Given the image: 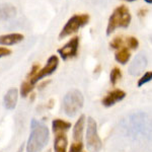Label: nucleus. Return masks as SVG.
Instances as JSON below:
<instances>
[{
  "instance_id": "nucleus-27",
  "label": "nucleus",
  "mask_w": 152,
  "mask_h": 152,
  "mask_svg": "<svg viewBox=\"0 0 152 152\" xmlns=\"http://www.w3.org/2000/svg\"><path fill=\"white\" fill-rule=\"evenodd\" d=\"M151 41H152V39H151Z\"/></svg>"
},
{
  "instance_id": "nucleus-1",
  "label": "nucleus",
  "mask_w": 152,
  "mask_h": 152,
  "mask_svg": "<svg viewBox=\"0 0 152 152\" xmlns=\"http://www.w3.org/2000/svg\"><path fill=\"white\" fill-rule=\"evenodd\" d=\"M31 135L26 143V152H41L48 144L49 129L46 125L37 120H31Z\"/></svg>"
},
{
  "instance_id": "nucleus-13",
  "label": "nucleus",
  "mask_w": 152,
  "mask_h": 152,
  "mask_svg": "<svg viewBox=\"0 0 152 152\" xmlns=\"http://www.w3.org/2000/svg\"><path fill=\"white\" fill-rule=\"evenodd\" d=\"M84 123H85V117L82 115L77 120V122L74 125V128H73V139H74V142H82Z\"/></svg>"
},
{
  "instance_id": "nucleus-19",
  "label": "nucleus",
  "mask_w": 152,
  "mask_h": 152,
  "mask_svg": "<svg viewBox=\"0 0 152 152\" xmlns=\"http://www.w3.org/2000/svg\"><path fill=\"white\" fill-rule=\"evenodd\" d=\"M151 80H152V71H149V72H146L145 74H144L140 79H139L138 86L141 87L142 85L146 84V83H148L149 81H151Z\"/></svg>"
},
{
  "instance_id": "nucleus-14",
  "label": "nucleus",
  "mask_w": 152,
  "mask_h": 152,
  "mask_svg": "<svg viewBox=\"0 0 152 152\" xmlns=\"http://www.w3.org/2000/svg\"><path fill=\"white\" fill-rule=\"evenodd\" d=\"M67 137L63 133H58L54 141V151L55 152H66L67 149Z\"/></svg>"
},
{
  "instance_id": "nucleus-15",
  "label": "nucleus",
  "mask_w": 152,
  "mask_h": 152,
  "mask_svg": "<svg viewBox=\"0 0 152 152\" xmlns=\"http://www.w3.org/2000/svg\"><path fill=\"white\" fill-rule=\"evenodd\" d=\"M52 128L54 133H62V132L67 131V130L71 128V124L69 122L63 121V120L60 119H56L52 122Z\"/></svg>"
},
{
  "instance_id": "nucleus-23",
  "label": "nucleus",
  "mask_w": 152,
  "mask_h": 152,
  "mask_svg": "<svg viewBox=\"0 0 152 152\" xmlns=\"http://www.w3.org/2000/svg\"><path fill=\"white\" fill-rule=\"evenodd\" d=\"M11 54V51L7 48H3V47H0V58L2 57H5V56H8Z\"/></svg>"
},
{
  "instance_id": "nucleus-18",
  "label": "nucleus",
  "mask_w": 152,
  "mask_h": 152,
  "mask_svg": "<svg viewBox=\"0 0 152 152\" xmlns=\"http://www.w3.org/2000/svg\"><path fill=\"white\" fill-rule=\"evenodd\" d=\"M122 77V73H121V70L119 68H114L112 71H111V74H110V79H111V83L113 85H115L116 83L119 81V79Z\"/></svg>"
},
{
  "instance_id": "nucleus-16",
  "label": "nucleus",
  "mask_w": 152,
  "mask_h": 152,
  "mask_svg": "<svg viewBox=\"0 0 152 152\" xmlns=\"http://www.w3.org/2000/svg\"><path fill=\"white\" fill-rule=\"evenodd\" d=\"M130 57H131L130 52L128 51V49H126V48L121 49V50L115 55V59H116L117 62L121 63V64H123V65H125L128 62Z\"/></svg>"
},
{
  "instance_id": "nucleus-6",
  "label": "nucleus",
  "mask_w": 152,
  "mask_h": 152,
  "mask_svg": "<svg viewBox=\"0 0 152 152\" xmlns=\"http://www.w3.org/2000/svg\"><path fill=\"white\" fill-rule=\"evenodd\" d=\"M58 64H59L58 57L56 55H52L50 58L48 59L47 64L45 65V67L42 68V69H40V71L37 73V75L31 80V83L35 84V83H37V82L39 81V80L42 79V78L46 77V76L51 75L54 72V71L57 69ZM28 81H29V80H28Z\"/></svg>"
},
{
  "instance_id": "nucleus-8",
  "label": "nucleus",
  "mask_w": 152,
  "mask_h": 152,
  "mask_svg": "<svg viewBox=\"0 0 152 152\" xmlns=\"http://www.w3.org/2000/svg\"><path fill=\"white\" fill-rule=\"evenodd\" d=\"M147 66V58L143 54H138L134 60L132 61L131 65L129 66V73L132 76L140 75Z\"/></svg>"
},
{
  "instance_id": "nucleus-20",
  "label": "nucleus",
  "mask_w": 152,
  "mask_h": 152,
  "mask_svg": "<svg viewBox=\"0 0 152 152\" xmlns=\"http://www.w3.org/2000/svg\"><path fill=\"white\" fill-rule=\"evenodd\" d=\"M123 44H124L123 39H122L121 37H117V38H115L114 40L110 43V46H111V48L113 49H120L123 46Z\"/></svg>"
},
{
  "instance_id": "nucleus-3",
  "label": "nucleus",
  "mask_w": 152,
  "mask_h": 152,
  "mask_svg": "<svg viewBox=\"0 0 152 152\" xmlns=\"http://www.w3.org/2000/svg\"><path fill=\"white\" fill-rule=\"evenodd\" d=\"M83 95L78 89H71L63 99V111L68 117H74L83 107Z\"/></svg>"
},
{
  "instance_id": "nucleus-4",
  "label": "nucleus",
  "mask_w": 152,
  "mask_h": 152,
  "mask_svg": "<svg viewBox=\"0 0 152 152\" xmlns=\"http://www.w3.org/2000/svg\"><path fill=\"white\" fill-rule=\"evenodd\" d=\"M86 146L89 152H99L102 147V140L97 134L96 123L91 117L87 119L86 130Z\"/></svg>"
},
{
  "instance_id": "nucleus-5",
  "label": "nucleus",
  "mask_w": 152,
  "mask_h": 152,
  "mask_svg": "<svg viewBox=\"0 0 152 152\" xmlns=\"http://www.w3.org/2000/svg\"><path fill=\"white\" fill-rule=\"evenodd\" d=\"M88 21H89V15L88 14H75V15L71 16L66 23L64 28H62V31H60V34H59V38L63 39L65 37H68L76 33L80 28L87 24Z\"/></svg>"
},
{
  "instance_id": "nucleus-21",
  "label": "nucleus",
  "mask_w": 152,
  "mask_h": 152,
  "mask_svg": "<svg viewBox=\"0 0 152 152\" xmlns=\"http://www.w3.org/2000/svg\"><path fill=\"white\" fill-rule=\"evenodd\" d=\"M127 45L131 49H137L139 46V42L135 37H129L127 38Z\"/></svg>"
},
{
  "instance_id": "nucleus-26",
  "label": "nucleus",
  "mask_w": 152,
  "mask_h": 152,
  "mask_svg": "<svg viewBox=\"0 0 152 152\" xmlns=\"http://www.w3.org/2000/svg\"><path fill=\"white\" fill-rule=\"evenodd\" d=\"M126 1H129V2H132V1H135V0H126Z\"/></svg>"
},
{
  "instance_id": "nucleus-2",
  "label": "nucleus",
  "mask_w": 152,
  "mask_h": 152,
  "mask_svg": "<svg viewBox=\"0 0 152 152\" xmlns=\"http://www.w3.org/2000/svg\"><path fill=\"white\" fill-rule=\"evenodd\" d=\"M131 19L132 16L128 7L125 5L118 6L109 18V23H107V36H110L118 28H127L130 26Z\"/></svg>"
},
{
  "instance_id": "nucleus-10",
  "label": "nucleus",
  "mask_w": 152,
  "mask_h": 152,
  "mask_svg": "<svg viewBox=\"0 0 152 152\" xmlns=\"http://www.w3.org/2000/svg\"><path fill=\"white\" fill-rule=\"evenodd\" d=\"M18 97V90L16 88H10L6 94L4 95L3 99V104L6 110H14L16 107Z\"/></svg>"
},
{
  "instance_id": "nucleus-22",
  "label": "nucleus",
  "mask_w": 152,
  "mask_h": 152,
  "mask_svg": "<svg viewBox=\"0 0 152 152\" xmlns=\"http://www.w3.org/2000/svg\"><path fill=\"white\" fill-rule=\"evenodd\" d=\"M83 149V144L82 142H73V144L71 145L69 152H82Z\"/></svg>"
},
{
  "instance_id": "nucleus-12",
  "label": "nucleus",
  "mask_w": 152,
  "mask_h": 152,
  "mask_svg": "<svg viewBox=\"0 0 152 152\" xmlns=\"http://www.w3.org/2000/svg\"><path fill=\"white\" fill-rule=\"evenodd\" d=\"M23 40V35L18 33L2 35L0 36V45H4V46L15 45V44L20 43Z\"/></svg>"
},
{
  "instance_id": "nucleus-7",
  "label": "nucleus",
  "mask_w": 152,
  "mask_h": 152,
  "mask_svg": "<svg viewBox=\"0 0 152 152\" xmlns=\"http://www.w3.org/2000/svg\"><path fill=\"white\" fill-rule=\"evenodd\" d=\"M78 47H79V38L74 37L62 48L58 49V53L60 54L63 60H67L68 58L75 57L77 55Z\"/></svg>"
},
{
  "instance_id": "nucleus-9",
  "label": "nucleus",
  "mask_w": 152,
  "mask_h": 152,
  "mask_svg": "<svg viewBox=\"0 0 152 152\" xmlns=\"http://www.w3.org/2000/svg\"><path fill=\"white\" fill-rule=\"evenodd\" d=\"M125 96H126L125 91H123V90H121V89H115L110 92V94L102 100V102L104 107H112V105L116 104L118 102H121L122 99H124Z\"/></svg>"
},
{
  "instance_id": "nucleus-11",
  "label": "nucleus",
  "mask_w": 152,
  "mask_h": 152,
  "mask_svg": "<svg viewBox=\"0 0 152 152\" xmlns=\"http://www.w3.org/2000/svg\"><path fill=\"white\" fill-rule=\"evenodd\" d=\"M16 15V8L10 3L0 4V21H5Z\"/></svg>"
},
{
  "instance_id": "nucleus-17",
  "label": "nucleus",
  "mask_w": 152,
  "mask_h": 152,
  "mask_svg": "<svg viewBox=\"0 0 152 152\" xmlns=\"http://www.w3.org/2000/svg\"><path fill=\"white\" fill-rule=\"evenodd\" d=\"M34 88V84L33 83H31V81H28V80H26V81H24L21 83L20 85V94L23 97H26L28 96V94L29 92L33 90Z\"/></svg>"
},
{
  "instance_id": "nucleus-25",
  "label": "nucleus",
  "mask_w": 152,
  "mask_h": 152,
  "mask_svg": "<svg viewBox=\"0 0 152 152\" xmlns=\"http://www.w3.org/2000/svg\"><path fill=\"white\" fill-rule=\"evenodd\" d=\"M145 2H147L148 4H152V0H144Z\"/></svg>"
},
{
  "instance_id": "nucleus-24",
  "label": "nucleus",
  "mask_w": 152,
  "mask_h": 152,
  "mask_svg": "<svg viewBox=\"0 0 152 152\" xmlns=\"http://www.w3.org/2000/svg\"><path fill=\"white\" fill-rule=\"evenodd\" d=\"M146 12H147V9H144V8L140 9V10L138 11V16L139 18H144L145 14H146Z\"/></svg>"
}]
</instances>
